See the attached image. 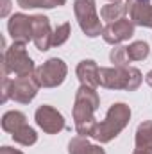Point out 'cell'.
Wrapping results in <instances>:
<instances>
[{
    "mask_svg": "<svg viewBox=\"0 0 152 154\" xmlns=\"http://www.w3.org/2000/svg\"><path fill=\"white\" fill-rule=\"evenodd\" d=\"M100 108V97L97 93V88L81 84L75 91V102H74V122L75 131L79 136H91L93 129L97 125L95 111Z\"/></svg>",
    "mask_w": 152,
    "mask_h": 154,
    "instance_id": "1",
    "label": "cell"
},
{
    "mask_svg": "<svg viewBox=\"0 0 152 154\" xmlns=\"http://www.w3.org/2000/svg\"><path fill=\"white\" fill-rule=\"evenodd\" d=\"M129 120H131V108L123 102H116L108 109L106 118L102 122H97L91 138L99 143H109L127 127Z\"/></svg>",
    "mask_w": 152,
    "mask_h": 154,
    "instance_id": "2",
    "label": "cell"
},
{
    "mask_svg": "<svg viewBox=\"0 0 152 154\" xmlns=\"http://www.w3.org/2000/svg\"><path fill=\"white\" fill-rule=\"evenodd\" d=\"M143 75L134 66H111L99 70V82L108 90H125L134 91L140 88Z\"/></svg>",
    "mask_w": 152,
    "mask_h": 154,
    "instance_id": "3",
    "label": "cell"
},
{
    "mask_svg": "<svg viewBox=\"0 0 152 154\" xmlns=\"http://www.w3.org/2000/svg\"><path fill=\"white\" fill-rule=\"evenodd\" d=\"M2 66H5L9 70V74H14L16 77H29L36 72L34 61L29 57V54L25 50V45L23 43H14V41L4 52Z\"/></svg>",
    "mask_w": 152,
    "mask_h": 154,
    "instance_id": "4",
    "label": "cell"
},
{
    "mask_svg": "<svg viewBox=\"0 0 152 154\" xmlns=\"http://www.w3.org/2000/svg\"><path fill=\"white\" fill-rule=\"evenodd\" d=\"M74 13L79 22L81 31L88 38H97L102 36V22L100 16L97 14V4L95 0H75L74 2Z\"/></svg>",
    "mask_w": 152,
    "mask_h": 154,
    "instance_id": "5",
    "label": "cell"
},
{
    "mask_svg": "<svg viewBox=\"0 0 152 154\" xmlns=\"http://www.w3.org/2000/svg\"><path fill=\"white\" fill-rule=\"evenodd\" d=\"M66 74H68L66 63L59 57H50L48 61H45L41 66L36 68L34 79L41 88H57L65 82Z\"/></svg>",
    "mask_w": 152,
    "mask_h": 154,
    "instance_id": "6",
    "label": "cell"
},
{
    "mask_svg": "<svg viewBox=\"0 0 152 154\" xmlns=\"http://www.w3.org/2000/svg\"><path fill=\"white\" fill-rule=\"evenodd\" d=\"M34 120H36L39 129H43V133H47V134H57V133H61L66 127L65 116L61 115L56 108L47 106V104L39 106L36 109Z\"/></svg>",
    "mask_w": 152,
    "mask_h": 154,
    "instance_id": "7",
    "label": "cell"
},
{
    "mask_svg": "<svg viewBox=\"0 0 152 154\" xmlns=\"http://www.w3.org/2000/svg\"><path fill=\"white\" fill-rule=\"evenodd\" d=\"M7 32L13 38L14 43H23L27 45L32 41V16L23 14V13H14L9 22H7Z\"/></svg>",
    "mask_w": 152,
    "mask_h": 154,
    "instance_id": "8",
    "label": "cell"
},
{
    "mask_svg": "<svg viewBox=\"0 0 152 154\" xmlns=\"http://www.w3.org/2000/svg\"><path fill=\"white\" fill-rule=\"evenodd\" d=\"M41 88L38 81L34 79V74L29 77H16L11 81V99L20 104H29Z\"/></svg>",
    "mask_w": 152,
    "mask_h": 154,
    "instance_id": "9",
    "label": "cell"
},
{
    "mask_svg": "<svg viewBox=\"0 0 152 154\" xmlns=\"http://www.w3.org/2000/svg\"><path fill=\"white\" fill-rule=\"evenodd\" d=\"M134 23L129 18H122L116 20L113 23H108L102 31V39L109 45H118L122 41H127L129 38H132L134 34Z\"/></svg>",
    "mask_w": 152,
    "mask_h": 154,
    "instance_id": "10",
    "label": "cell"
},
{
    "mask_svg": "<svg viewBox=\"0 0 152 154\" xmlns=\"http://www.w3.org/2000/svg\"><path fill=\"white\" fill-rule=\"evenodd\" d=\"M32 41L36 48L41 52H47L52 47V34L54 31L50 29V20L45 14H34L32 16Z\"/></svg>",
    "mask_w": 152,
    "mask_h": 154,
    "instance_id": "11",
    "label": "cell"
},
{
    "mask_svg": "<svg viewBox=\"0 0 152 154\" xmlns=\"http://www.w3.org/2000/svg\"><path fill=\"white\" fill-rule=\"evenodd\" d=\"M129 20L140 27H152V4L150 0H129Z\"/></svg>",
    "mask_w": 152,
    "mask_h": 154,
    "instance_id": "12",
    "label": "cell"
},
{
    "mask_svg": "<svg viewBox=\"0 0 152 154\" xmlns=\"http://www.w3.org/2000/svg\"><path fill=\"white\" fill-rule=\"evenodd\" d=\"M99 65L93 61V59H82L79 65H77V77L81 81V84L84 86H91V88H97L100 86L99 82Z\"/></svg>",
    "mask_w": 152,
    "mask_h": 154,
    "instance_id": "13",
    "label": "cell"
},
{
    "mask_svg": "<svg viewBox=\"0 0 152 154\" xmlns=\"http://www.w3.org/2000/svg\"><path fill=\"white\" fill-rule=\"evenodd\" d=\"M68 154H106L100 145L91 143L86 136H74L68 143Z\"/></svg>",
    "mask_w": 152,
    "mask_h": 154,
    "instance_id": "14",
    "label": "cell"
},
{
    "mask_svg": "<svg viewBox=\"0 0 152 154\" xmlns=\"http://www.w3.org/2000/svg\"><path fill=\"white\" fill-rule=\"evenodd\" d=\"M127 13H129L127 2H125V4H123V2H109V4H106V5L100 9V18H102L104 22H108V23H113L116 20L125 18Z\"/></svg>",
    "mask_w": 152,
    "mask_h": 154,
    "instance_id": "15",
    "label": "cell"
},
{
    "mask_svg": "<svg viewBox=\"0 0 152 154\" xmlns=\"http://www.w3.org/2000/svg\"><path fill=\"white\" fill-rule=\"evenodd\" d=\"M25 124H27V116L23 115L22 111H16V109L7 111V113H4V116H2V129L5 133H11V134L14 131H18Z\"/></svg>",
    "mask_w": 152,
    "mask_h": 154,
    "instance_id": "16",
    "label": "cell"
},
{
    "mask_svg": "<svg viewBox=\"0 0 152 154\" xmlns=\"http://www.w3.org/2000/svg\"><path fill=\"white\" fill-rule=\"evenodd\" d=\"M136 149H147L152 151V120L141 122L136 129Z\"/></svg>",
    "mask_w": 152,
    "mask_h": 154,
    "instance_id": "17",
    "label": "cell"
},
{
    "mask_svg": "<svg viewBox=\"0 0 152 154\" xmlns=\"http://www.w3.org/2000/svg\"><path fill=\"white\" fill-rule=\"evenodd\" d=\"M13 140L16 142V143H20V145H25V147H31V145H34L36 142H38V134H36V131L31 127V125H22L18 131H14L13 134Z\"/></svg>",
    "mask_w": 152,
    "mask_h": 154,
    "instance_id": "18",
    "label": "cell"
},
{
    "mask_svg": "<svg viewBox=\"0 0 152 154\" xmlns=\"http://www.w3.org/2000/svg\"><path fill=\"white\" fill-rule=\"evenodd\" d=\"M150 54V47L147 41H132L127 47V56L131 61H143Z\"/></svg>",
    "mask_w": 152,
    "mask_h": 154,
    "instance_id": "19",
    "label": "cell"
},
{
    "mask_svg": "<svg viewBox=\"0 0 152 154\" xmlns=\"http://www.w3.org/2000/svg\"><path fill=\"white\" fill-rule=\"evenodd\" d=\"M109 59L114 66H129L131 59L127 56V47L114 45V48H111V52H109Z\"/></svg>",
    "mask_w": 152,
    "mask_h": 154,
    "instance_id": "20",
    "label": "cell"
},
{
    "mask_svg": "<svg viewBox=\"0 0 152 154\" xmlns=\"http://www.w3.org/2000/svg\"><path fill=\"white\" fill-rule=\"evenodd\" d=\"M70 34H72V27H70L68 22L57 25L54 34H52V47H61L63 43H66L68 38H70Z\"/></svg>",
    "mask_w": 152,
    "mask_h": 154,
    "instance_id": "21",
    "label": "cell"
},
{
    "mask_svg": "<svg viewBox=\"0 0 152 154\" xmlns=\"http://www.w3.org/2000/svg\"><path fill=\"white\" fill-rule=\"evenodd\" d=\"M16 2L22 9H38V7L48 9V0H16Z\"/></svg>",
    "mask_w": 152,
    "mask_h": 154,
    "instance_id": "22",
    "label": "cell"
},
{
    "mask_svg": "<svg viewBox=\"0 0 152 154\" xmlns=\"http://www.w3.org/2000/svg\"><path fill=\"white\" fill-rule=\"evenodd\" d=\"M0 154H23V152L18 151V149H13V147H9V145H4V147L0 149Z\"/></svg>",
    "mask_w": 152,
    "mask_h": 154,
    "instance_id": "23",
    "label": "cell"
},
{
    "mask_svg": "<svg viewBox=\"0 0 152 154\" xmlns=\"http://www.w3.org/2000/svg\"><path fill=\"white\" fill-rule=\"evenodd\" d=\"M66 4V0H48V9H52V7H61V5H65Z\"/></svg>",
    "mask_w": 152,
    "mask_h": 154,
    "instance_id": "24",
    "label": "cell"
},
{
    "mask_svg": "<svg viewBox=\"0 0 152 154\" xmlns=\"http://www.w3.org/2000/svg\"><path fill=\"white\" fill-rule=\"evenodd\" d=\"M132 154H152V151H147V149H136Z\"/></svg>",
    "mask_w": 152,
    "mask_h": 154,
    "instance_id": "25",
    "label": "cell"
},
{
    "mask_svg": "<svg viewBox=\"0 0 152 154\" xmlns=\"http://www.w3.org/2000/svg\"><path fill=\"white\" fill-rule=\"evenodd\" d=\"M145 81H147V84H149V86H152V70L145 75Z\"/></svg>",
    "mask_w": 152,
    "mask_h": 154,
    "instance_id": "26",
    "label": "cell"
},
{
    "mask_svg": "<svg viewBox=\"0 0 152 154\" xmlns=\"http://www.w3.org/2000/svg\"><path fill=\"white\" fill-rule=\"evenodd\" d=\"M109 2H122V0H109Z\"/></svg>",
    "mask_w": 152,
    "mask_h": 154,
    "instance_id": "27",
    "label": "cell"
},
{
    "mask_svg": "<svg viewBox=\"0 0 152 154\" xmlns=\"http://www.w3.org/2000/svg\"><path fill=\"white\" fill-rule=\"evenodd\" d=\"M127 2H129V0H127Z\"/></svg>",
    "mask_w": 152,
    "mask_h": 154,
    "instance_id": "28",
    "label": "cell"
},
{
    "mask_svg": "<svg viewBox=\"0 0 152 154\" xmlns=\"http://www.w3.org/2000/svg\"><path fill=\"white\" fill-rule=\"evenodd\" d=\"M150 29H152V27H150Z\"/></svg>",
    "mask_w": 152,
    "mask_h": 154,
    "instance_id": "29",
    "label": "cell"
}]
</instances>
